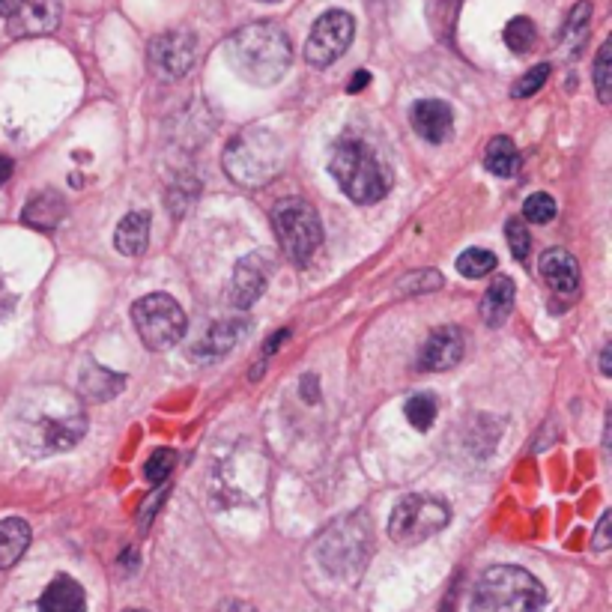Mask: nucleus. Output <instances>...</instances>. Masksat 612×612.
<instances>
[{
    "mask_svg": "<svg viewBox=\"0 0 612 612\" xmlns=\"http://www.w3.org/2000/svg\"><path fill=\"white\" fill-rule=\"evenodd\" d=\"M547 78H550V63H538V66H532L526 75H520L517 81H514V87H511V96L514 99H526V96H535L544 84H547Z\"/></svg>",
    "mask_w": 612,
    "mask_h": 612,
    "instance_id": "nucleus-32",
    "label": "nucleus"
},
{
    "mask_svg": "<svg viewBox=\"0 0 612 612\" xmlns=\"http://www.w3.org/2000/svg\"><path fill=\"white\" fill-rule=\"evenodd\" d=\"M610 547V514L601 517L598 532H595V550H607Z\"/></svg>",
    "mask_w": 612,
    "mask_h": 612,
    "instance_id": "nucleus-35",
    "label": "nucleus"
},
{
    "mask_svg": "<svg viewBox=\"0 0 612 612\" xmlns=\"http://www.w3.org/2000/svg\"><path fill=\"white\" fill-rule=\"evenodd\" d=\"M230 69L257 87L278 84L293 60V48L287 33L275 21H254L239 27L224 45Z\"/></svg>",
    "mask_w": 612,
    "mask_h": 612,
    "instance_id": "nucleus-2",
    "label": "nucleus"
},
{
    "mask_svg": "<svg viewBox=\"0 0 612 612\" xmlns=\"http://www.w3.org/2000/svg\"><path fill=\"white\" fill-rule=\"evenodd\" d=\"M15 6H18V0H0V15H6V18H9Z\"/></svg>",
    "mask_w": 612,
    "mask_h": 612,
    "instance_id": "nucleus-41",
    "label": "nucleus"
},
{
    "mask_svg": "<svg viewBox=\"0 0 612 612\" xmlns=\"http://www.w3.org/2000/svg\"><path fill=\"white\" fill-rule=\"evenodd\" d=\"M514 299H517L514 281L508 275L493 278V284L481 296V320H484V326H490V329L502 326L511 317V311H514Z\"/></svg>",
    "mask_w": 612,
    "mask_h": 612,
    "instance_id": "nucleus-21",
    "label": "nucleus"
},
{
    "mask_svg": "<svg viewBox=\"0 0 612 612\" xmlns=\"http://www.w3.org/2000/svg\"><path fill=\"white\" fill-rule=\"evenodd\" d=\"M610 356H612V347H604V353H601V374H604V377H610L612 374Z\"/></svg>",
    "mask_w": 612,
    "mask_h": 612,
    "instance_id": "nucleus-40",
    "label": "nucleus"
},
{
    "mask_svg": "<svg viewBox=\"0 0 612 612\" xmlns=\"http://www.w3.org/2000/svg\"><path fill=\"white\" fill-rule=\"evenodd\" d=\"M595 90H598V99L607 105L612 99V42L607 39L595 57Z\"/></svg>",
    "mask_w": 612,
    "mask_h": 612,
    "instance_id": "nucleus-29",
    "label": "nucleus"
},
{
    "mask_svg": "<svg viewBox=\"0 0 612 612\" xmlns=\"http://www.w3.org/2000/svg\"><path fill=\"white\" fill-rule=\"evenodd\" d=\"M556 212H559V206L553 201V195H547V192H535L523 204V218L532 224H550L556 218Z\"/></svg>",
    "mask_w": 612,
    "mask_h": 612,
    "instance_id": "nucleus-30",
    "label": "nucleus"
},
{
    "mask_svg": "<svg viewBox=\"0 0 612 612\" xmlns=\"http://www.w3.org/2000/svg\"><path fill=\"white\" fill-rule=\"evenodd\" d=\"M272 227L281 251L293 263H308L323 245V224L317 209L302 198H284L272 206Z\"/></svg>",
    "mask_w": 612,
    "mask_h": 612,
    "instance_id": "nucleus-7",
    "label": "nucleus"
},
{
    "mask_svg": "<svg viewBox=\"0 0 612 612\" xmlns=\"http://www.w3.org/2000/svg\"><path fill=\"white\" fill-rule=\"evenodd\" d=\"M224 171L242 189L269 186L284 168V144L269 129H245L224 147Z\"/></svg>",
    "mask_w": 612,
    "mask_h": 612,
    "instance_id": "nucleus-5",
    "label": "nucleus"
},
{
    "mask_svg": "<svg viewBox=\"0 0 612 612\" xmlns=\"http://www.w3.org/2000/svg\"><path fill=\"white\" fill-rule=\"evenodd\" d=\"M147 242H150V212L147 209L129 212L117 224V233H114L117 251L126 254V257H138V254L147 251Z\"/></svg>",
    "mask_w": 612,
    "mask_h": 612,
    "instance_id": "nucleus-22",
    "label": "nucleus"
},
{
    "mask_svg": "<svg viewBox=\"0 0 612 612\" xmlns=\"http://www.w3.org/2000/svg\"><path fill=\"white\" fill-rule=\"evenodd\" d=\"M60 18H63L60 0H18V6L9 15V33L18 39L48 36L57 30Z\"/></svg>",
    "mask_w": 612,
    "mask_h": 612,
    "instance_id": "nucleus-12",
    "label": "nucleus"
},
{
    "mask_svg": "<svg viewBox=\"0 0 612 612\" xmlns=\"http://www.w3.org/2000/svg\"><path fill=\"white\" fill-rule=\"evenodd\" d=\"M165 493H168V490H162L159 496H150V502H147V505H144V511H141V529H147V526H150V520H153V511H156V508H162V499H165Z\"/></svg>",
    "mask_w": 612,
    "mask_h": 612,
    "instance_id": "nucleus-36",
    "label": "nucleus"
},
{
    "mask_svg": "<svg viewBox=\"0 0 612 612\" xmlns=\"http://www.w3.org/2000/svg\"><path fill=\"white\" fill-rule=\"evenodd\" d=\"M269 284V260L263 254H248L236 263L233 281H230V305L236 311H248Z\"/></svg>",
    "mask_w": 612,
    "mask_h": 612,
    "instance_id": "nucleus-13",
    "label": "nucleus"
},
{
    "mask_svg": "<svg viewBox=\"0 0 612 612\" xmlns=\"http://www.w3.org/2000/svg\"><path fill=\"white\" fill-rule=\"evenodd\" d=\"M126 612H147V610H126Z\"/></svg>",
    "mask_w": 612,
    "mask_h": 612,
    "instance_id": "nucleus-42",
    "label": "nucleus"
},
{
    "mask_svg": "<svg viewBox=\"0 0 612 612\" xmlns=\"http://www.w3.org/2000/svg\"><path fill=\"white\" fill-rule=\"evenodd\" d=\"M404 412H407V421L415 430H430L436 421V398L433 395H412Z\"/></svg>",
    "mask_w": 612,
    "mask_h": 612,
    "instance_id": "nucleus-28",
    "label": "nucleus"
},
{
    "mask_svg": "<svg viewBox=\"0 0 612 612\" xmlns=\"http://www.w3.org/2000/svg\"><path fill=\"white\" fill-rule=\"evenodd\" d=\"M126 386V377L111 371V368H102L99 362L87 359L84 368H81V377H78V398L81 404H105L111 398H117Z\"/></svg>",
    "mask_w": 612,
    "mask_h": 612,
    "instance_id": "nucleus-17",
    "label": "nucleus"
},
{
    "mask_svg": "<svg viewBox=\"0 0 612 612\" xmlns=\"http://www.w3.org/2000/svg\"><path fill=\"white\" fill-rule=\"evenodd\" d=\"M245 329H248V320H239V317H227V320H218L209 332H206L204 338H201V344L195 347V359L198 362H218V359H224L236 344H239V338L245 335Z\"/></svg>",
    "mask_w": 612,
    "mask_h": 612,
    "instance_id": "nucleus-18",
    "label": "nucleus"
},
{
    "mask_svg": "<svg viewBox=\"0 0 612 612\" xmlns=\"http://www.w3.org/2000/svg\"><path fill=\"white\" fill-rule=\"evenodd\" d=\"M39 612H87V595L78 580L60 574L39 598Z\"/></svg>",
    "mask_w": 612,
    "mask_h": 612,
    "instance_id": "nucleus-20",
    "label": "nucleus"
},
{
    "mask_svg": "<svg viewBox=\"0 0 612 612\" xmlns=\"http://www.w3.org/2000/svg\"><path fill=\"white\" fill-rule=\"evenodd\" d=\"M9 177H12V162H9V159H6V156L0 153V186H3V183H6Z\"/></svg>",
    "mask_w": 612,
    "mask_h": 612,
    "instance_id": "nucleus-39",
    "label": "nucleus"
},
{
    "mask_svg": "<svg viewBox=\"0 0 612 612\" xmlns=\"http://www.w3.org/2000/svg\"><path fill=\"white\" fill-rule=\"evenodd\" d=\"M538 272H541L544 284L559 296H574L580 287V263L565 248H547L541 254Z\"/></svg>",
    "mask_w": 612,
    "mask_h": 612,
    "instance_id": "nucleus-16",
    "label": "nucleus"
},
{
    "mask_svg": "<svg viewBox=\"0 0 612 612\" xmlns=\"http://www.w3.org/2000/svg\"><path fill=\"white\" fill-rule=\"evenodd\" d=\"M409 123L427 144H445L454 135V111L442 99H418L409 111Z\"/></svg>",
    "mask_w": 612,
    "mask_h": 612,
    "instance_id": "nucleus-14",
    "label": "nucleus"
},
{
    "mask_svg": "<svg viewBox=\"0 0 612 612\" xmlns=\"http://www.w3.org/2000/svg\"><path fill=\"white\" fill-rule=\"evenodd\" d=\"M198 42L189 30H165L150 42V66L159 78L177 81L195 66Z\"/></svg>",
    "mask_w": 612,
    "mask_h": 612,
    "instance_id": "nucleus-11",
    "label": "nucleus"
},
{
    "mask_svg": "<svg viewBox=\"0 0 612 612\" xmlns=\"http://www.w3.org/2000/svg\"><path fill=\"white\" fill-rule=\"evenodd\" d=\"M496 254L487 248H469L457 257V272L463 278H487L496 269Z\"/></svg>",
    "mask_w": 612,
    "mask_h": 612,
    "instance_id": "nucleus-27",
    "label": "nucleus"
},
{
    "mask_svg": "<svg viewBox=\"0 0 612 612\" xmlns=\"http://www.w3.org/2000/svg\"><path fill=\"white\" fill-rule=\"evenodd\" d=\"M535 39H538V27H535L532 18L517 15V18L508 21V27H505V45H508L514 54H529V51L535 48Z\"/></svg>",
    "mask_w": 612,
    "mask_h": 612,
    "instance_id": "nucleus-26",
    "label": "nucleus"
},
{
    "mask_svg": "<svg viewBox=\"0 0 612 612\" xmlns=\"http://www.w3.org/2000/svg\"><path fill=\"white\" fill-rule=\"evenodd\" d=\"M371 550H374V535H371V526L365 523V514H353V517L338 520L317 541L320 565L338 580L359 577L371 559Z\"/></svg>",
    "mask_w": 612,
    "mask_h": 612,
    "instance_id": "nucleus-6",
    "label": "nucleus"
},
{
    "mask_svg": "<svg viewBox=\"0 0 612 612\" xmlns=\"http://www.w3.org/2000/svg\"><path fill=\"white\" fill-rule=\"evenodd\" d=\"M463 359V332L457 326H439L430 332L418 353V368L421 371H448Z\"/></svg>",
    "mask_w": 612,
    "mask_h": 612,
    "instance_id": "nucleus-15",
    "label": "nucleus"
},
{
    "mask_svg": "<svg viewBox=\"0 0 612 612\" xmlns=\"http://www.w3.org/2000/svg\"><path fill=\"white\" fill-rule=\"evenodd\" d=\"M12 433L33 457H51L75 448L87 433V409L63 386H33L12 412Z\"/></svg>",
    "mask_w": 612,
    "mask_h": 612,
    "instance_id": "nucleus-1",
    "label": "nucleus"
},
{
    "mask_svg": "<svg viewBox=\"0 0 612 612\" xmlns=\"http://www.w3.org/2000/svg\"><path fill=\"white\" fill-rule=\"evenodd\" d=\"M505 236H508V248L517 260H526L529 257V248H532V236L526 230V224L520 218H511L505 224Z\"/></svg>",
    "mask_w": 612,
    "mask_h": 612,
    "instance_id": "nucleus-33",
    "label": "nucleus"
},
{
    "mask_svg": "<svg viewBox=\"0 0 612 612\" xmlns=\"http://www.w3.org/2000/svg\"><path fill=\"white\" fill-rule=\"evenodd\" d=\"M353 36H356L353 15L344 9H329L311 27V36L305 42V60L314 69H326L347 54V48L353 45Z\"/></svg>",
    "mask_w": 612,
    "mask_h": 612,
    "instance_id": "nucleus-10",
    "label": "nucleus"
},
{
    "mask_svg": "<svg viewBox=\"0 0 612 612\" xmlns=\"http://www.w3.org/2000/svg\"><path fill=\"white\" fill-rule=\"evenodd\" d=\"M30 547V526L21 517H6L0 523V571H9Z\"/></svg>",
    "mask_w": 612,
    "mask_h": 612,
    "instance_id": "nucleus-23",
    "label": "nucleus"
},
{
    "mask_svg": "<svg viewBox=\"0 0 612 612\" xmlns=\"http://www.w3.org/2000/svg\"><path fill=\"white\" fill-rule=\"evenodd\" d=\"M266 3H275V0H266Z\"/></svg>",
    "mask_w": 612,
    "mask_h": 612,
    "instance_id": "nucleus-43",
    "label": "nucleus"
},
{
    "mask_svg": "<svg viewBox=\"0 0 612 612\" xmlns=\"http://www.w3.org/2000/svg\"><path fill=\"white\" fill-rule=\"evenodd\" d=\"M371 84V72H365V69H359L353 78H350V84H347V93H362L365 87Z\"/></svg>",
    "mask_w": 612,
    "mask_h": 612,
    "instance_id": "nucleus-37",
    "label": "nucleus"
},
{
    "mask_svg": "<svg viewBox=\"0 0 612 612\" xmlns=\"http://www.w3.org/2000/svg\"><path fill=\"white\" fill-rule=\"evenodd\" d=\"M469 612H553V607L541 580L526 568L496 565L478 577Z\"/></svg>",
    "mask_w": 612,
    "mask_h": 612,
    "instance_id": "nucleus-4",
    "label": "nucleus"
},
{
    "mask_svg": "<svg viewBox=\"0 0 612 612\" xmlns=\"http://www.w3.org/2000/svg\"><path fill=\"white\" fill-rule=\"evenodd\" d=\"M132 323H135V332L144 341V347L153 353L171 350L174 344H180L186 335V326H189L186 311L168 293H150V296L138 299L132 305Z\"/></svg>",
    "mask_w": 612,
    "mask_h": 612,
    "instance_id": "nucleus-8",
    "label": "nucleus"
},
{
    "mask_svg": "<svg viewBox=\"0 0 612 612\" xmlns=\"http://www.w3.org/2000/svg\"><path fill=\"white\" fill-rule=\"evenodd\" d=\"M442 284V275L439 272H415V275H407L401 284H398V290L401 293H418V290H436Z\"/></svg>",
    "mask_w": 612,
    "mask_h": 612,
    "instance_id": "nucleus-34",
    "label": "nucleus"
},
{
    "mask_svg": "<svg viewBox=\"0 0 612 612\" xmlns=\"http://www.w3.org/2000/svg\"><path fill=\"white\" fill-rule=\"evenodd\" d=\"M66 218V201L57 189H42L36 192L21 212V221L33 230H54Z\"/></svg>",
    "mask_w": 612,
    "mask_h": 612,
    "instance_id": "nucleus-19",
    "label": "nucleus"
},
{
    "mask_svg": "<svg viewBox=\"0 0 612 612\" xmlns=\"http://www.w3.org/2000/svg\"><path fill=\"white\" fill-rule=\"evenodd\" d=\"M589 24H592V3H589V0H580V3L571 9L565 27H562V45L571 48L574 54H580L583 42L589 39Z\"/></svg>",
    "mask_w": 612,
    "mask_h": 612,
    "instance_id": "nucleus-25",
    "label": "nucleus"
},
{
    "mask_svg": "<svg viewBox=\"0 0 612 612\" xmlns=\"http://www.w3.org/2000/svg\"><path fill=\"white\" fill-rule=\"evenodd\" d=\"M299 392H302V398H305L308 404H317V377H314V374L305 377L302 386H299Z\"/></svg>",
    "mask_w": 612,
    "mask_h": 612,
    "instance_id": "nucleus-38",
    "label": "nucleus"
},
{
    "mask_svg": "<svg viewBox=\"0 0 612 612\" xmlns=\"http://www.w3.org/2000/svg\"><path fill=\"white\" fill-rule=\"evenodd\" d=\"M451 520V508L433 496H404L389 520V538L401 547H415L436 532H442Z\"/></svg>",
    "mask_w": 612,
    "mask_h": 612,
    "instance_id": "nucleus-9",
    "label": "nucleus"
},
{
    "mask_svg": "<svg viewBox=\"0 0 612 612\" xmlns=\"http://www.w3.org/2000/svg\"><path fill=\"white\" fill-rule=\"evenodd\" d=\"M484 168H487L493 177H505V180L514 177V174L520 171V153H517L514 141L505 138V135L493 138V141L487 144V150H484Z\"/></svg>",
    "mask_w": 612,
    "mask_h": 612,
    "instance_id": "nucleus-24",
    "label": "nucleus"
},
{
    "mask_svg": "<svg viewBox=\"0 0 612 612\" xmlns=\"http://www.w3.org/2000/svg\"><path fill=\"white\" fill-rule=\"evenodd\" d=\"M174 466H177V454H174L171 448H159V451H153L150 460L144 463V478H147L150 484H165L168 475L174 472Z\"/></svg>",
    "mask_w": 612,
    "mask_h": 612,
    "instance_id": "nucleus-31",
    "label": "nucleus"
},
{
    "mask_svg": "<svg viewBox=\"0 0 612 612\" xmlns=\"http://www.w3.org/2000/svg\"><path fill=\"white\" fill-rule=\"evenodd\" d=\"M329 171L341 192L356 204H377L392 192L395 174L389 162L362 138H341L332 147Z\"/></svg>",
    "mask_w": 612,
    "mask_h": 612,
    "instance_id": "nucleus-3",
    "label": "nucleus"
}]
</instances>
